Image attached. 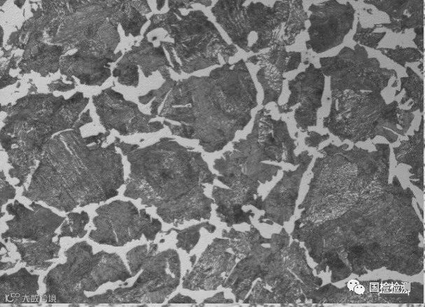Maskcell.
I'll return each instance as SVG.
<instances>
[{"label":"cell","instance_id":"1","mask_svg":"<svg viewBox=\"0 0 425 307\" xmlns=\"http://www.w3.org/2000/svg\"><path fill=\"white\" fill-rule=\"evenodd\" d=\"M373 144V151L333 143L318 150L323 157L312 168L291 233L317 264V274L344 260L359 277L382 267L412 276L424 268L416 197L396 175L389 183V145Z\"/></svg>","mask_w":425,"mask_h":307},{"label":"cell","instance_id":"2","mask_svg":"<svg viewBox=\"0 0 425 307\" xmlns=\"http://www.w3.org/2000/svg\"><path fill=\"white\" fill-rule=\"evenodd\" d=\"M257 90L243 59L225 63L208 76L176 81L158 116L174 135L196 139L204 151L222 150L251 119Z\"/></svg>","mask_w":425,"mask_h":307},{"label":"cell","instance_id":"3","mask_svg":"<svg viewBox=\"0 0 425 307\" xmlns=\"http://www.w3.org/2000/svg\"><path fill=\"white\" fill-rule=\"evenodd\" d=\"M99 136L82 138L76 128L48 140L22 195L65 212L118 196L125 184L122 157L114 144L102 148L104 140L88 146Z\"/></svg>","mask_w":425,"mask_h":307},{"label":"cell","instance_id":"4","mask_svg":"<svg viewBox=\"0 0 425 307\" xmlns=\"http://www.w3.org/2000/svg\"><path fill=\"white\" fill-rule=\"evenodd\" d=\"M127 156L130 172L124 196L155 207L162 221L174 226L211 218L214 201L205 189L217 175L200 151L166 137Z\"/></svg>","mask_w":425,"mask_h":307},{"label":"cell","instance_id":"5","mask_svg":"<svg viewBox=\"0 0 425 307\" xmlns=\"http://www.w3.org/2000/svg\"><path fill=\"white\" fill-rule=\"evenodd\" d=\"M88 101L81 93L68 100L50 94L38 95L2 108L8 116L1 134L15 135L1 137V144L12 166L8 174L18 179L16 186H24L30 173L35 170L47 139L58 130L71 128Z\"/></svg>","mask_w":425,"mask_h":307},{"label":"cell","instance_id":"6","mask_svg":"<svg viewBox=\"0 0 425 307\" xmlns=\"http://www.w3.org/2000/svg\"><path fill=\"white\" fill-rule=\"evenodd\" d=\"M222 236L230 239L232 252L241 259L222 285L231 290L236 302L245 299L257 279L270 288L276 303H289L305 287L287 266L290 237L284 228L270 238L263 237L252 224L244 232L234 228L223 229Z\"/></svg>","mask_w":425,"mask_h":307},{"label":"cell","instance_id":"7","mask_svg":"<svg viewBox=\"0 0 425 307\" xmlns=\"http://www.w3.org/2000/svg\"><path fill=\"white\" fill-rule=\"evenodd\" d=\"M169 10L151 17V23L144 35L156 28L165 29L174 42L160 41L169 53L172 70L192 74L215 64H220L219 55L225 63L238 50L228 43L214 24L200 10L187 14L180 11L179 0L168 1Z\"/></svg>","mask_w":425,"mask_h":307},{"label":"cell","instance_id":"8","mask_svg":"<svg viewBox=\"0 0 425 307\" xmlns=\"http://www.w3.org/2000/svg\"><path fill=\"white\" fill-rule=\"evenodd\" d=\"M331 98L323 127L342 142L356 144L379 135L393 143L398 135H405L414 118L410 109L399 108L397 101L386 104L380 91L358 95L346 90L331 93Z\"/></svg>","mask_w":425,"mask_h":307},{"label":"cell","instance_id":"9","mask_svg":"<svg viewBox=\"0 0 425 307\" xmlns=\"http://www.w3.org/2000/svg\"><path fill=\"white\" fill-rule=\"evenodd\" d=\"M67 260L51 269L43 279L47 303L87 304L85 292H95L101 285L132 277L116 253L92 252L86 241L76 243L64 252Z\"/></svg>","mask_w":425,"mask_h":307},{"label":"cell","instance_id":"10","mask_svg":"<svg viewBox=\"0 0 425 307\" xmlns=\"http://www.w3.org/2000/svg\"><path fill=\"white\" fill-rule=\"evenodd\" d=\"M213 168L217 179L229 189L214 186L211 196L216 210L223 217L234 221L244 220L249 212L244 207L251 205L261 210L262 196L258 192L261 184L272 181L282 168L258 162L243 152L234 149L216 158Z\"/></svg>","mask_w":425,"mask_h":307},{"label":"cell","instance_id":"11","mask_svg":"<svg viewBox=\"0 0 425 307\" xmlns=\"http://www.w3.org/2000/svg\"><path fill=\"white\" fill-rule=\"evenodd\" d=\"M25 207L18 200L6 205V211L13 218L5 223L7 230L1 238L16 247L21 262L32 271H46L53 264L50 260L57 259L61 249L60 239L53 241L58 235L56 229L65 221L51 210L32 202Z\"/></svg>","mask_w":425,"mask_h":307},{"label":"cell","instance_id":"12","mask_svg":"<svg viewBox=\"0 0 425 307\" xmlns=\"http://www.w3.org/2000/svg\"><path fill=\"white\" fill-rule=\"evenodd\" d=\"M158 244L138 245L126 254L132 277L142 270L130 287L112 290V304L162 303L180 283L178 252L167 249L158 254Z\"/></svg>","mask_w":425,"mask_h":307},{"label":"cell","instance_id":"13","mask_svg":"<svg viewBox=\"0 0 425 307\" xmlns=\"http://www.w3.org/2000/svg\"><path fill=\"white\" fill-rule=\"evenodd\" d=\"M319 61L323 74L330 77L331 93L381 92L391 77L396 81L398 78L394 69L382 68L379 60L369 57L366 49L359 44L354 49L344 46L337 55L321 57Z\"/></svg>","mask_w":425,"mask_h":307},{"label":"cell","instance_id":"14","mask_svg":"<svg viewBox=\"0 0 425 307\" xmlns=\"http://www.w3.org/2000/svg\"><path fill=\"white\" fill-rule=\"evenodd\" d=\"M92 222L96 227L89 234L92 241L114 247H121L144 235L153 241L162 231V223L151 217L145 209L140 210L130 201L113 200L95 210Z\"/></svg>","mask_w":425,"mask_h":307},{"label":"cell","instance_id":"15","mask_svg":"<svg viewBox=\"0 0 425 307\" xmlns=\"http://www.w3.org/2000/svg\"><path fill=\"white\" fill-rule=\"evenodd\" d=\"M270 110L263 108L255 116L253 125L246 138L232 143L239 150L258 162L265 161L299 164L294 151L296 139L290 136L286 123L280 118L274 119Z\"/></svg>","mask_w":425,"mask_h":307},{"label":"cell","instance_id":"16","mask_svg":"<svg viewBox=\"0 0 425 307\" xmlns=\"http://www.w3.org/2000/svg\"><path fill=\"white\" fill-rule=\"evenodd\" d=\"M308 10L311 14L306 47L316 53L341 44L353 27L355 10L349 1L340 4L335 0L323 1L312 4Z\"/></svg>","mask_w":425,"mask_h":307},{"label":"cell","instance_id":"17","mask_svg":"<svg viewBox=\"0 0 425 307\" xmlns=\"http://www.w3.org/2000/svg\"><path fill=\"white\" fill-rule=\"evenodd\" d=\"M245 3L244 0H219L211 11L232 43L249 53V36L264 25L272 7L260 1H250L247 6Z\"/></svg>","mask_w":425,"mask_h":307},{"label":"cell","instance_id":"18","mask_svg":"<svg viewBox=\"0 0 425 307\" xmlns=\"http://www.w3.org/2000/svg\"><path fill=\"white\" fill-rule=\"evenodd\" d=\"M324 85L325 78L321 68L309 64L305 71L288 81L291 94L285 104L276 105L279 113L291 112V108L300 104L295 110L294 119L297 128L302 132H307L308 127L316 125L317 111L322 106Z\"/></svg>","mask_w":425,"mask_h":307},{"label":"cell","instance_id":"19","mask_svg":"<svg viewBox=\"0 0 425 307\" xmlns=\"http://www.w3.org/2000/svg\"><path fill=\"white\" fill-rule=\"evenodd\" d=\"M94 104L104 127L116 129L121 135L155 132L164 128L160 121H150L157 116L143 114L137 104L125 100L111 88L94 97Z\"/></svg>","mask_w":425,"mask_h":307},{"label":"cell","instance_id":"20","mask_svg":"<svg viewBox=\"0 0 425 307\" xmlns=\"http://www.w3.org/2000/svg\"><path fill=\"white\" fill-rule=\"evenodd\" d=\"M230 239L215 238L200 258L183 278L182 287L191 291L216 290L225 282L235 266L237 256L228 250Z\"/></svg>","mask_w":425,"mask_h":307},{"label":"cell","instance_id":"21","mask_svg":"<svg viewBox=\"0 0 425 307\" xmlns=\"http://www.w3.org/2000/svg\"><path fill=\"white\" fill-rule=\"evenodd\" d=\"M272 11L265 30L249 46L250 51L256 53L267 48L291 46L300 32L306 29L305 23L308 15L301 0L276 1Z\"/></svg>","mask_w":425,"mask_h":307},{"label":"cell","instance_id":"22","mask_svg":"<svg viewBox=\"0 0 425 307\" xmlns=\"http://www.w3.org/2000/svg\"><path fill=\"white\" fill-rule=\"evenodd\" d=\"M298 157L299 165L297 169L284 170L281 179L263 200L261 210L264 214L259 217V223L284 226L293 215L301 179L313 156L305 150Z\"/></svg>","mask_w":425,"mask_h":307},{"label":"cell","instance_id":"23","mask_svg":"<svg viewBox=\"0 0 425 307\" xmlns=\"http://www.w3.org/2000/svg\"><path fill=\"white\" fill-rule=\"evenodd\" d=\"M246 62L260 66L256 76L263 90L262 105L270 102L277 105L286 80L284 74L298 68L301 53L288 52L285 47H272L267 52L248 57Z\"/></svg>","mask_w":425,"mask_h":307},{"label":"cell","instance_id":"24","mask_svg":"<svg viewBox=\"0 0 425 307\" xmlns=\"http://www.w3.org/2000/svg\"><path fill=\"white\" fill-rule=\"evenodd\" d=\"M365 4L375 6L386 13L389 23L376 24L373 27H386L395 33L424 27V0H365Z\"/></svg>","mask_w":425,"mask_h":307},{"label":"cell","instance_id":"25","mask_svg":"<svg viewBox=\"0 0 425 307\" xmlns=\"http://www.w3.org/2000/svg\"><path fill=\"white\" fill-rule=\"evenodd\" d=\"M39 275L21 268L12 274L1 276L0 303H39Z\"/></svg>","mask_w":425,"mask_h":307},{"label":"cell","instance_id":"26","mask_svg":"<svg viewBox=\"0 0 425 307\" xmlns=\"http://www.w3.org/2000/svg\"><path fill=\"white\" fill-rule=\"evenodd\" d=\"M424 115H422L419 129L414 130V135H408L407 140H401L398 147L393 148L397 165L403 163L411 166L409 170L411 174L409 177L410 182L422 192L424 191Z\"/></svg>","mask_w":425,"mask_h":307},{"label":"cell","instance_id":"27","mask_svg":"<svg viewBox=\"0 0 425 307\" xmlns=\"http://www.w3.org/2000/svg\"><path fill=\"white\" fill-rule=\"evenodd\" d=\"M406 73L407 76L400 78V88L396 91L395 96L405 89V94L400 100V104H405L412 99L410 111L413 113L419 110L422 113L424 111V80L410 67H406Z\"/></svg>","mask_w":425,"mask_h":307},{"label":"cell","instance_id":"28","mask_svg":"<svg viewBox=\"0 0 425 307\" xmlns=\"http://www.w3.org/2000/svg\"><path fill=\"white\" fill-rule=\"evenodd\" d=\"M202 228H204L209 233H213L216 231V227L209 221H203L183 229L171 228L169 230L176 233V247L189 254L197 244L201 236L200 230Z\"/></svg>","mask_w":425,"mask_h":307},{"label":"cell","instance_id":"29","mask_svg":"<svg viewBox=\"0 0 425 307\" xmlns=\"http://www.w3.org/2000/svg\"><path fill=\"white\" fill-rule=\"evenodd\" d=\"M162 77L165 80L163 84L156 90H151L147 94L139 97L141 103L145 104L155 98L151 105V114L154 116L158 115V108L164 101L166 95L169 93L176 83V81L171 77V74L167 67H165L160 71Z\"/></svg>","mask_w":425,"mask_h":307},{"label":"cell","instance_id":"30","mask_svg":"<svg viewBox=\"0 0 425 307\" xmlns=\"http://www.w3.org/2000/svg\"><path fill=\"white\" fill-rule=\"evenodd\" d=\"M67 217L68 221H64L62 224L60 234L57 236V239L64 237L83 238L88 232L87 230H85V226L90 220L88 214L85 211H82L81 213L69 212Z\"/></svg>","mask_w":425,"mask_h":307},{"label":"cell","instance_id":"31","mask_svg":"<svg viewBox=\"0 0 425 307\" xmlns=\"http://www.w3.org/2000/svg\"><path fill=\"white\" fill-rule=\"evenodd\" d=\"M377 50L403 67L406 62H417L424 60V54L415 48L396 46L395 48H377Z\"/></svg>","mask_w":425,"mask_h":307},{"label":"cell","instance_id":"32","mask_svg":"<svg viewBox=\"0 0 425 307\" xmlns=\"http://www.w3.org/2000/svg\"><path fill=\"white\" fill-rule=\"evenodd\" d=\"M375 29L374 27L365 28L362 26L360 21H358L356 31L353 36V40L358 42L361 46L377 49L379 41L385 36L386 32H373Z\"/></svg>","mask_w":425,"mask_h":307},{"label":"cell","instance_id":"33","mask_svg":"<svg viewBox=\"0 0 425 307\" xmlns=\"http://www.w3.org/2000/svg\"><path fill=\"white\" fill-rule=\"evenodd\" d=\"M1 207L7 203L10 199H13L15 196V188L6 181L4 171H1Z\"/></svg>","mask_w":425,"mask_h":307},{"label":"cell","instance_id":"34","mask_svg":"<svg viewBox=\"0 0 425 307\" xmlns=\"http://www.w3.org/2000/svg\"><path fill=\"white\" fill-rule=\"evenodd\" d=\"M307 136L305 138V144L307 146L310 148H315L318 149L319 144L329 139L330 135L328 133L325 135H321L315 131H309L307 132Z\"/></svg>","mask_w":425,"mask_h":307},{"label":"cell","instance_id":"35","mask_svg":"<svg viewBox=\"0 0 425 307\" xmlns=\"http://www.w3.org/2000/svg\"><path fill=\"white\" fill-rule=\"evenodd\" d=\"M232 299H225L224 297V292H221L216 293L214 296L207 298L200 303V306H204L206 303H233Z\"/></svg>","mask_w":425,"mask_h":307},{"label":"cell","instance_id":"36","mask_svg":"<svg viewBox=\"0 0 425 307\" xmlns=\"http://www.w3.org/2000/svg\"><path fill=\"white\" fill-rule=\"evenodd\" d=\"M414 32L416 34L415 38L413 41L418 47V50L424 54V27H419L414 29Z\"/></svg>","mask_w":425,"mask_h":307},{"label":"cell","instance_id":"37","mask_svg":"<svg viewBox=\"0 0 425 307\" xmlns=\"http://www.w3.org/2000/svg\"><path fill=\"white\" fill-rule=\"evenodd\" d=\"M196 301L188 296L182 295L181 294H177L173 298H172L168 303H196Z\"/></svg>","mask_w":425,"mask_h":307},{"label":"cell","instance_id":"38","mask_svg":"<svg viewBox=\"0 0 425 307\" xmlns=\"http://www.w3.org/2000/svg\"><path fill=\"white\" fill-rule=\"evenodd\" d=\"M116 142L117 144V146H118L121 149V150L123 153V155H125V156H127L131 151L139 148V145H137V144H126L125 142H119L118 139H116Z\"/></svg>","mask_w":425,"mask_h":307},{"label":"cell","instance_id":"39","mask_svg":"<svg viewBox=\"0 0 425 307\" xmlns=\"http://www.w3.org/2000/svg\"><path fill=\"white\" fill-rule=\"evenodd\" d=\"M16 264H17V262H15V263H12L11 261L4 262L3 261H1V270L4 271V270H8V269L14 268Z\"/></svg>","mask_w":425,"mask_h":307},{"label":"cell","instance_id":"40","mask_svg":"<svg viewBox=\"0 0 425 307\" xmlns=\"http://www.w3.org/2000/svg\"><path fill=\"white\" fill-rule=\"evenodd\" d=\"M190 261L191 263V266H193L196 262V255L194 254L190 257Z\"/></svg>","mask_w":425,"mask_h":307},{"label":"cell","instance_id":"41","mask_svg":"<svg viewBox=\"0 0 425 307\" xmlns=\"http://www.w3.org/2000/svg\"><path fill=\"white\" fill-rule=\"evenodd\" d=\"M157 4H158V9L160 10L161 8L163 6V5L165 4V1H157Z\"/></svg>","mask_w":425,"mask_h":307},{"label":"cell","instance_id":"42","mask_svg":"<svg viewBox=\"0 0 425 307\" xmlns=\"http://www.w3.org/2000/svg\"><path fill=\"white\" fill-rule=\"evenodd\" d=\"M423 66H424L423 62H421V64H420L418 66V68H419V69H421V71L422 75L424 74V73H423V71H424V67H423Z\"/></svg>","mask_w":425,"mask_h":307}]
</instances>
